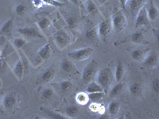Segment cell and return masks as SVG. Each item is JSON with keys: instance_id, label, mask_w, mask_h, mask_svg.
<instances>
[{"instance_id": "6da1fadb", "label": "cell", "mask_w": 159, "mask_h": 119, "mask_svg": "<svg viewBox=\"0 0 159 119\" xmlns=\"http://www.w3.org/2000/svg\"><path fill=\"white\" fill-rule=\"evenodd\" d=\"M96 82L100 85L105 93H107L110 89L111 85L114 80V74L111 70L108 68H105L102 70L99 71L96 76Z\"/></svg>"}, {"instance_id": "7a4b0ae2", "label": "cell", "mask_w": 159, "mask_h": 119, "mask_svg": "<svg viewBox=\"0 0 159 119\" xmlns=\"http://www.w3.org/2000/svg\"><path fill=\"white\" fill-rule=\"evenodd\" d=\"M98 64L96 60H91L89 64H88L83 70L82 73V80L85 83H89L97 74Z\"/></svg>"}, {"instance_id": "3957f363", "label": "cell", "mask_w": 159, "mask_h": 119, "mask_svg": "<svg viewBox=\"0 0 159 119\" xmlns=\"http://www.w3.org/2000/svg\"><path fill=\"white\" fill-rule=\"evenodd\" d=\"M111 24L112 29L118 33L121 32L127 27V18L122 11H117L113 15L111 18Z\"/></svg>"}, {"instance_id": "277c9868", "label": "cell", "mask_w": 159, "mask_h": 119, "mask_svg": "<svg viewBox=\"0 0 159 119\" xmlns=\"http://www.w3.org/2000/svg\"><path fill=\"white\" fill-rule=\"evenodd\" d=\"M92 52H93V49L92 48L86 47L72 51L68 54V56L71 59L76 60V61H83V60L89 59L92 56Z\"/></svg>"}, {"instance_id": "5b68a950", "label": "cell", "mask_w": 159, "mask_h": 119, "mask_svg": "<svg viewBox=\"0 0 159 119\" xmlns=\"http://www.w3.org/2000/svg\"><path fill=\"white\" fill-rule=\"evenodd\" d=\"M53 40L60 49H65L70 42V37L69 34L64 29H61L55 33L53 35Z\"/></svg>"}, {"instance_id": "8992f818", "label": "cell", "mask_w": 159, "mask_h": 119, "mask_svg": "<svg viewBox=\"0 0 159 119\" xmlns=\"http://www.w3.org/2000/svg\"><path fill=\"white\" fill-rule=\"evenodd\" d=\"M112 29H112L111 18H107L99 24L97 28L98 34L101 37H106L111 33Z\"/></svg>"}, {"instance_id": "52a82bcc", "label": "cell", "mask_w": 159, "mask_h": 119, "mask_svg": "<svg viewBox=\"0 0 159 119\" xmlns=\"http://www.w3.org/2000/svg\"><path fill=\"white\" fill-rule=\"evenodd\" d=\"M18 33L26 38H42V35L34 27H23L18 29Z\"/></svg>"}, {"instance_id": "ba28073f", "label": "cell", "mask_w": 159, "mask_h": 119, "mask_svg": "<svg viewBox=\"0 0 159 119\" xmlns=\"http://www.w3.org/2000/svg\"><path fill=\"white\" fill-rule=\"evenodd\" d=\"M149 22V18L147 16V10H146V7H143L141 9L139 10L138 12V15L136 16L135 19V27L139 28L140 26H143V25H147Z\"/></svg>"}, {"instance_id": "9c48e42d", "label": "cell", "mask_w": 159, "mask_h": 119, "mask_svg": "<svg viewBox=\"0 0 159 119\" xmlns=\"http://www.w3.org/2000/svg\"><path fill=\"white\" fill-rule=\"evenodd\" d=\"M125 89V83H122V82H118L117 84L109 89L108 90V95L109 97L113 99V98H116L119 95L122 94Z\"/></svg>"}, {"instance_id": "30bf717a", "label": "cell", "mask_w": 159, "mask_h": 119, "mask_svg": "<svg viewBox=\"0 0 159 119\" xmlns=\"http://www.w3.org/2000/svg\"><path fill=\"white\" fill-rule=\"evenodd\" d=\"M147 16L150 21H156L158 18V10L153 2H150L146 7Z\"/></svg>"}, {"instance_id": "8fae6325", "label": "cell", "mask_w": 159, "mask_h": 119, "mask_svg": "<svg viewBox=\"0 0 159 119\" xmlns=\"http://www.w3.org/2000/svg\"><path fill=\"white\" fill-rule=\"evenodd\" d=\"M157 64H158V56L154 52L149 54L147 57L144 58L143 60V65L145 67L151 68L156 67Z\"/></svg>"}, {"instance_id": "7c38bea8", "label": "cell", "mask_w": 159, "mask_h": 119, "mask_svg": "<svg viewBox=\"0 0 159 119\" xmlns=\"http://www.w3.org/2000/svg\"><path fill=\"white\" fill-rule=\"evenodd\" d=\"M125 74V68L124 65L121 60H119L116 64V70L114 73V79H116V82H121L124 77Z\"/></svg>"}, {"instance_id": "4fadbf2b", "label": "cell", "mask_w": 159, "mask_h": 119, "mask_svg": "<svg viewBox=\"0 0 159 119\" xmlns=\"http://www.w3.org/2000/svg\"><path fill=\"white\" fill-rule=\"evenodd\" d=\"M52 53V46H51L50 44H45V45H43L41 49H39V51L38 52V55L42 58V60H45L49 59L50 57V56Z\"/></svg>"}, {"instance_id": "5bb4252c", "label": "cell", "mask_w": 159, "mask_h": 119, "mask_svg": "<svg viewBox=\"0 0 159 119\" xmlns=\"http://www.w3.org/2000/svg\"><path fill=\"white\" fill-rule=\"evenodd\" d=\"M55 76V69L53 68H47L45 72H43V74L42 75V77L41 79L43 83H49L50 81H52L53 78Z\"/></svg>"}, {"instance_id": "9a60e30c", "label": "cell", "mask_w": 159, "mask_h": 119, "mask_svg": "<svg viewBox=\"0 0 159 119\" xmlns=\"http://www.w3.org/2000/svg\"><path fill=\"white\" fill-rule=\"evenodd\" d=\"M13 72H14L15 76L18 78V79L22 80L24 75V65L21 60H18L16 62L14 66V68H13Z\"/></svg>"}, {"instance_id": "2e32d148", "label": "cell", "mask_w": 159, "mask_h": 119, "mask_svg": "<svg viewBox=\"0 0 159 119\" xmlns=\"http://www.w3.org/2000/svg\"><path fill=\"white\" fill-rule=\"evenodd\" d=\"M17 103V98L14 95H8L3 99V106L7 109H12Z\"/></svg>"}, {"instance_id": "e0dca14e", "label": "cell", "mask_w": 159, "mask_h": 119, "mask_svg": "<svg viewBox=\"0 0 159 119\" xmlns=\"http://www.w3.org/2000/svg\"><path fill=\"white\" fill-rule=\"evenodd\" d=\"M76 101L78 104L81 105V106L88 104L90 101L89 98V94L86 92H79L76 95Z\"/></svg>"}, {"instance_id": "ac0fdd59", "label": "cell", "mask_w": 159, "mask_h": 119, "mask_svg": "<svg viewBox=\"0 0 159 119\" xmlns=\"http://www.w3.org/2000/svg\"><path fill=\"white\" fill-rule=\"evenodd\" d=\"M61 66L62 70L65 72H68V73H71V72H74L75 71L74 64H72V61H70V60L68 59L63 60Z\"/></svg>"}, {"instance_id": "d6986e66", "label": "cell", "mask_w": 159, "mask_h": 119, "mask_svg": "<svg viewBox=\"0 0 159 119\" xmlns=\"http://www.w3.org/2000/svg\"><path fill=\"white\" fill-rule=\"evenodd\" d=\"M89 109L93 113H98L99 114H103L105 111L104 106H103V103H93V102H92Z\"/></svg>"}, {"instance_id": "ffe728a7", "label": "cell", "mask_w": 159, "mask_h": 119, "mask_svg": "<svg viewBox=\"0 0 159 119\" xmlns=\"http://www.w3.org/2000/svg\"><path fill=\"white\" fill-rule=\"evenodd\" d=\"M129 90L130 93L133 96H140L142 95V86L140 83H133L130 84V87H129Z\"/></svg>"}, {"instance_id": "44dd1931", "label": "cell", "mask_w": 159, "mask_h": 119, "mask_svg": "<svg viewBox=\"0 0 159 119\" xmlns=\"http://www.w3.org/2000/svg\"><path fill=\"white\" fill-rule=\"evenodd\" d=\"M86 90H87V93H94V92L103 91V88L100 87V85L97 82L95 81H91L90 83H88Z\"/></svg>"}, {"instance_id": "7402d4cb", "label": "cell", "mask_w": 159, "mask_h": 119, "mask_svg": "<svg viewBox=\"0 0 159 119\" xmlns=\"http://www.w3.org/2000/svg\"><path fill=\"white\" fill-rule=\"evenodd\" d=\"M89 94V100L93 103H99L102 99L105 96L106 93L104 91H98L94 93H88Z\"/></svg>"}, {"instance_id": "603a6c76", "label": "cell", "mask_w": 159, "mask_h": 119, "mask_svg": "<svg viewBox=\"0 0 159 119\" xmlns=\"http://www.w3.org/2000/svg\"><path fill=\"white\" fill-rule=\"evenodd\" d=\"M13 25H14V20L9 19L7 20L3 25H2L0 32L3 33V34H9L11 32V29L13 28Z\"/></svg>"}, {"instance_id": "cb8c5ba5", "label": "cell", "mask_w": 159, "mask_h": 119, "mask_svg": "<svg viewBox=\"0 0 159 119\" xmlns=\"http://www.w3.org/2000/svg\"><path fill=\"white\" fill-rule=\"evenodd\" d=\"M120 109V104L118 102H111L108 106L109 114L112 116H116Z\"/></svg>"}, {"instance_id": "d4e9b609", "label": "cell", "mask_w": 159, "mask_h": 119, "mask_svg": "<svg viewBox=\"0 0 159 119\" xmlns=\"http://www.w3.org/2000/svg\"><path fill=\"white\" fill-rule=\"evenodd\" d=\"M12 44L15 49H22V47H24V46L27 44V42L22 37H15V39L12 41Z\"/></svg>"}, {"instance_id": "484cf974", "label": "cell", "mask_w": 159, "mask_h": 119, "mask_svg": "<svg viewBox=\"0 0 159 119\" xmlns=\"http://www.w3.org/2000/svg\"><path fill=\"white\" fill-rule=\"evenodd\" d=\"M51 22L48 18H43L38 22V25L41 30H46L50 26Z\"/></svg>"}, {"instance_id": "4316f807", "label": "cell", "mask_w": 159, "mask_h": 119, "mask_svg": "<svg viewBox=\"0 0 159 119\" xmlns=\"http://www.w3.org/2000/svg\"><path fill=\"white\" fill-rule=\"evenodd\" d=\"M85 8L87 11L90 14H95L97 13V7H96L95 2L92 0H86L85 2Z\"/></svg>"}, {"instance_id": "83f0119b", "label": "cell", "mask_w": 159, "mask_h": 119, "mask_svg": "<svg viewBox=\"0 0 159 119\" xmlns=\"http://www.w3.org/2000/svg\"><path fill=\"white\" fill-rule=\"evenodd\" d=\"M131 57L132 59L136 60V61H140L144 59V52L142 49H135L131 53Z\"/></svg>"}, {"instance_id": "f1b7e54d", "label": "cell", "mask_w": 159, "mask_h": 119, "mask_svg": "<svg viewBox=\"0 0 159 119\" xmlns=\"http://www.w3.org/2000/svg\"><path fill=\"white\" fill-rule=\"evenodd\" d=\"M78 110L77 107L75 106H70V107H67L65 110V114L69 117H76L78 114Z\"/></svg>"}, {"instance_id": "f546056e", "label": "cell", "mask_w": 159, "mask_h": 119, "mask_svg": "<svg viewBox=\"0 0 159 119\" xmlns=\"http://www.w3.org/2000/svg\"><path fill=\"white\" fill-rule=\"evenodd\" d=\"M131 40L134 43H141L144 40V36L141 32H135L132 34Z\"/></svg>"}, {"instance_id": "4dcf8cb0", "label": "cell", "mask_w": 159, "mask_h": 119, "mask_svg": "<svg viewBox=\"0 0 159 119\" xmlns=\"http://www.w3.org/2000/svg\"><path fill=\"white\" fill-rule=\"evenodd\" d=\"M98 34V30L96 28H92L86 32V37L90 40L96 39Z\"/></svg>"}, {"instance_id": "1f68e13d", "label": "cell", "mask_w": 159, "mask_h": 119, "mask_svg": "<svg viewBox=\"0 0 159 119\" xmlns=\"http://www.w3.org/2000/svg\"><path fill=\"white\" fill-rule=\"evenodd\" d=\"M26 11H27V8L23 4H18V5L16 6V7H15V12L18 15H24L26 12Z\"/></svg>"}, {"instance_id": "d6a6232c", "label": "cell", "mask_w": 159, "mask_h": 119, "mask_svg": "<svg viewBox=\"0 0 159 119\" xmlns=\"http://www.w3.org/2000/svg\"><path fill=\"white\" fill-rule=\"evenodd\" d=\"M53 95V91L51 88H45L42 92V97L45 99H49Z\"/></svg>"}, {"instance_id": "836d02e7", "label": "cell", "mask_w": 159, "mask_h": 119, "mask_svg": "<svg viewBox=\"0 0 159 119\" xmlns=\"http://www.w3.org/2000/svg\"><path fill=\"white\" fill-rule=\"evenodd\" d=\"M152 89L154 91L156 95L159 93V79L158 78H155V79L152 81Z\"/></svg>"}, {"instance_id": "e575fe53", "label": "cell", "mask_w": 159, "mask_h": 119, "mask_svg": "<svg viewBox=\"0 0 159 119\" xmlns=\"http://www.w3.org/2000/svg\"><path fill=\"white\" fill-rule=\"evenodd\" d=\"M43 2L45 4L52 6V7H62L64 5V3L58 2L57 0H43Z\"/></svg>"}, {"instance_id": "d590c367", "label": "cell", "mask_w": 159, "mask_h": 119, "mask_svg": "<svg viewBox=\"0 0 159 119\" xmlns=\"http://www.w3.org/2000/svg\"><path fill=\"white\" fill-rule=\"evenodd\" d=\"M45 113L47 114V115L49 117H50L51 118H53V119H63L65 118V117H63L61 116L60 114H57V113H54V112H52V111H49V110H45Z\"/></svg>"}, {"instance_id": "8d00e7d4", "label": "cell", "mask_w": 159, "mask_h": 119, "mask_svg": "<svg viewBox=\"0 0 159 119\" xmlns=\"http://www.w3.org/2000/svg\"><path fill=\"white\" fill-rule=\"evenodd\" d=\"M60 86H61V88L62 90H68V89L70 88L71 86H72V83H71V82L69 81V80H64V81L61 82Z\"/></svg>"}, {"instance_id": "74e56055", "label": "cell", "mask_w": 159, "mask_h": 119, "mask_svg": "<svg viewBox=\"0 0 159 119\" xmlns=\"http://www.w3.org/2000/svg\"><path fill=\"white\" fill-rule=\"evenodd\" d=\"M32 3L33 6H34L35 8H38H38L42 7L45 5L43 0H33Z\"/></svg>"}, {"instance_id": "f35d334b", "label": "cell", "mask_w": 159, "mask_h": 119, "mask_svg": "<svg viewBox=\"0 0 159 119\" xmlns=\"http://www.w3.org/2000/svg\"><path fill=\"white\" fill-rule=\"evenodd\" d=\"M67 23L70 28L75 27L76 25V19L73 17H70V18H67Z\"/></svg>"}, {"instance_id": "ab89813d", "label": "cell", "mask_w": 159, "mask_h": 119, "mask_svg": "<svg viewBox=\"0 0 159 119\" xmlns=\"http://www.w3.org/2000/svg\"><path fill=\"white\" fill-rule=\"evenodd\" d=\"M129 0H119V2L121 4V6L123 7V8L126 7V6H127V2H128Z\"/></svg>"}, {"instance_id": "60d3db41", "label": "cell", "mask_w": 159, "mask_h": 119, "mask_svg": "<svg viewBox=\"0 0 159 119\" xmlns=\"http://www.w3.org/2000/svg\"><path fill=\"white\" fill-rule=\"evenodd\" d=\"M107 1H108V0H97V2H99L100 5H102V4H104L105 2H107Z\"/></svg>"}, {"instance_id": "b9f144b4", "label": "cell", "mask_w": 159, "mask_h": 119, "mask_svg": "<svg viewBox=\"0 0 159 119\" xmlns=\"http://www.w3.org/2000/svg\"><path fill=\"white\" fill-rule=\"evenodd\" d=\"M69 1L72 2V3H74V4H76V5H77V4L79 3L80 0H69Z\"/></svg>"}, {"instance_id": "7bdbcfd3", "label": "cell", "mask_w": 159, "mask_h": 119, "mask_svg": "<svg viewBox=\"0 0 159 119\" xmlns=\"http://www.w3.org/2000/svg\"><path fill=\"white\" fill-rule=\"evenodd\" d=\"M57 1L61 2V3H66V2H69V0H57Z\"/></svg>"}, {"instance_id": "ee69618b", "label": "cell", "mask_w": 159, "mask_h": 119, "mask_svg": "<svg viewBox=\"0 0 159 119\" xmlns=\"http://www.w3.org/2000/svg\"><path fill=\"white\" fill-rule=\"evenodd\" d=\"M1 45H2V42L0 41V54H1V52H2V49H1Z\"/></svg>"}]
</instances>
